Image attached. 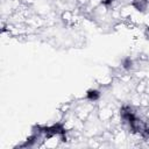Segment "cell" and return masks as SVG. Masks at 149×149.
Listing matches in <instances>:
<instances>
[{
	"mask_svg": "<svg viewBox=\"0 0 149 149\" xmlns=\"http://www.w3.org/2000/svg\"><path fill=\"white\" fill-rule=\"evenodd\" d=\"M62 19L65 23H70L74 20V16H73V13L71 10H64L62 13Z\"/></svg>",
	"mask_w": 149,
	"mask_h": 149,
	"instance_id": "obj_3",
	"label": "cell"
},
{
	"mask_svg": "<svg viewBox=\"0 0 149 149\" xmlns=\"http://www.w3.org/2000/svg\"><path fill=\"white\" fill-rule=\"evenodd\" d=\"M99 98H100V92H99L98 90H90V91H87V93H86V99H87L90 102H94V101H97Z\"/></svg>",
	"mask_w": 149,
	"mask_h": 149,
	"instance_id": "obj_2",
	"label": "cell"
},
{
	"mask_svg": "<svg viewBox=\"0 0 149 149\" xmlns=\"http://www.w3.org/2000/svg\"><path fill=\"white\" fill-rule=\"evenodd\" d=\"M146 36L149 40V27H147V29H146Z\"/></svg>",
	"mask_w": 149,
	"mask_h": 149,
	"instance_id": "obj_7",
	"label": "cell"
},
{
	"mask_svg": "<svg viewBox=\"0 0 149 149\" xmlns=\"http://www.w3.org/2000/svg\"><path fill=\"white\" fill-rule=\"evenodd\" d=\"M132 65H133V62H132L130 58H126V59L122 62V68H123L125 70H129V69L132 68Z\"/></svg>",
	"mask_w": 149,
	"mask_h": 149,
	"instance_id": "obj_6",
	"label": "cell"
},
{
	"mask_svg": "<svg viewBox=\"0 0 149 149\" xmlns=\"http://www.w3.org/2000/svg\"><path fill=\"white\" fill-rule=\"evenodd\" d=\"M113 115H114L113 111L111 108H108V107H102L99 111V113H98V118L101 121H111V119H112Z\"/></svg>",
	"mask_w": 149,
	"mask_h": 149,
	"instance_id": "obj_1",
	"label": "cell"
},
{
	"mask_svg": "<svg viewBox=\"0 0 149 149\" xmlns=\"http://www.w3.org/2000/svg\"><path fill=\"white\" fill-rule=\"evenodd\" d=\"M146 88H147V84L146 83H139V85L136 86V93L139 94H143L146 92Z\"/></svg>",
	"mask_w": 149,
	"mask_h": 149,
	"instance_id": "obj_5",
	"label": "cell"
},
{
	"mask_svg": "<svg viewBox=\"0 0 149 149\" xmlns=\"http://www.w3.org/2000/svg\"><path fill=\"white\" fill-rule=\"evenodd\" d=\"M112 81H113V79H112L111 76H104L101 79H99V84L102 85V86L109 85V84H112Z\"/></svg>",
	"mask_w": 149,
	"mask_h": 149,
	"instance_id": "obj_4",
	"label": "cell"
}]
</instances>
